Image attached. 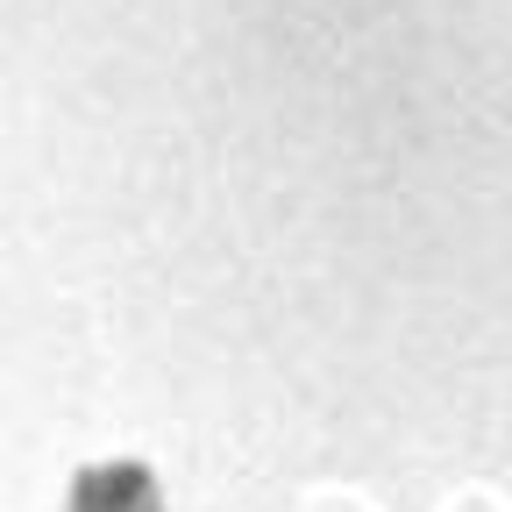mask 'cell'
I'll return each instance as SVG.
<instances>
[{"mask_svg": "<svg viewBox=\"0 0 512 512\" xmlns=\"http://www.w3.org/2000/svg\"><path fill=\"white\" fill-rule=\"evenodd\" d=\"M72 512H164L143 463H100L72 484Z\"/></svg>", "mask_w": 512, "mask_h": 512, "instance_id": "cell-1", "label": "cell"}]
</instances>
